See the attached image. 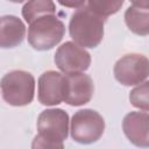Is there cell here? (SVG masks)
Masks as SVG:
<instances>
[{
  "label": "cell",
  "instance_id": "obj_1",
  "mask_svg": "<svg viewBox=\"0 0 149 149\" xmlns=\"http://www.w3.org/2000/svg\"><path fill=\"white\" fill-rule=\"evenodd\" d=\"M106 19L92 12L86 5L76 9L69 21V33L78 45L97 48L104 38V26Z\"/></svg>",
  "mask_w": 149,
  "mask_h": 149
},
{
  "label": "cell",
  "instance_id": "obj_2",
  "mask_svg": "<svg viewBox=\"0 0 149 149\" xmlns=\"http://www.w3.org/2000/svg\"><path fill=\"white\" fill-rule=\"evenodd\" d=\"M65 35V24L56 14L37 17L28 28V43L38 51L50 50L56 47Z\"/></svg>",
  "mask_w": 149,
  "mask_h": 149
},
{
  "label": "cell",
  "instance_id": "obj_3",
  "mask_svg": "<svg viewBox=\"0 0 149 149\" xmlns=\"http://www.w3.org/2000/svg\"><path fill=\"white\" fill-rule=\"evenodd\" d=\"M2 99L10 106L29 105L35 95V78L24 70H13L1 78Z\"/></svg>",
  "mask_w": 149,
  "mask_h": 149
},
{
  "label": "cell",
  "instance_id": "obj_4",
  "mask_svg": "<svg viewBox=\"0 0 149 149\" xmlns=\"http://www.w3.org/2000/svg\"><path fill=\"white\" fill-rule=\"evenodd\" d=\"M71 137L80 144H92L100 140L105 132V120L94 109L77 111L71 119Z\"/></svg>",
  "mask_w": 149,
  "mask_h": 149
},
{
  "label": "cell",
  "instance_id": "obj_5",
  "mask_svg": "<svg viewBox=\"0 0 149 149\" xmlns=\"http://www.w3.org/2000/svg\"><path fill=\"white\" fill-rule=\"evenodd\" d=\"M113 73L123 86L139 85L149 77V58L141 54H127L115 62Z\"/></svg>",
  "mask_w": 149,
  "mask_h": 149
},
{
  "label": "cell",
  "instance_id": "obj_6",
  "mask_svg": "<svg viewBox=\"0 0 149 149\" xmlns=\"http://www.w3.org/2000/svg\"><path fill=\"white\" fill-rule=\"evenodd\" d=\"M91 61L90 52L73 41H68L59 45L54 56L56 66L64 74L86 71L91 65Z\"/></svg>",
  "mask_w": 149,
  "mask_h": 149
},
{
  "label": "cell",
  "instance_id": "obj_7",
  "mask_svg": "<svg viewBox=\"0 0 149 149\" xmlns=\"http://www.w3.org/2000/svg\"><path fill=\"white\" fill-rule=\"evenodd\" d=\"M69 114L62 108H48L37 118V130L47 137L63 141L69 135Z\"/></svg>",
  "mask_w": 149,
  "mask_h": 149
},
{
  "label": "cell",
  "instance_id": "obj_8",
  "mask_svg": "<svg viewBox=\"0 0 149 149\" xmlns=\"http://www.w3.org/2000/svg\"><path fill=\"white\" fill-rule=\"evenodd\" d=\"M65 76L49 70L43 72L37 81V99L44 106H56L64 101Z\"/></svg>",
  "mask_w": 149,
  "mask_h": 149
},
{
  "label": "cell",
  "instance_id": "obj_9",
  "mask_svg": "<svg viewBox=\"0 0 149 149\" xmlns=\"http://www.w3.org/2000/svg\"><path fill=\"white\" fill-rule=\"evenodd\" d=\"M65 76L64 102L70 106H83L91 101L94 93L92 78L84 73H70Z\"/></svg>",
  "mask_w": 149,
  "mask_h": 149
},
{
  "label": "cell",
  "instance_id": "obj_10",
  "mask_svg": "<svg viewBox=\"0 0 149 149\" xmlns=\"http://www.w3.org/2000/svg\"><path fill=\"white\" fill-rule=\"evenodd\" d=\"M122 130L135 147L149 148V113L129 112L122 120Z\"/></svg>",
  "mask_w": 149,
  "mask_h": 149
},
{
  "label": "cell",
  "instance_id": "obj_11",
  "mask_svg": "<svg viewBox=\"0 0 149 149\" xmlns=\"http://www.w3.org/2000/svg\"><path fill=\"white\" fill-rule=\"evenodd\" d=\"M26 37V26L15 15H3L0 19V45L2 49L19 47Z\"/></svg>",
  "mask_w": 149,
  "mask_h": 149
},
{
  "label": "cell",
  "instance_id": "obj_12",
  "mask_svg": "<svg viewBox=\"0 0 149 149\" xmlns=\"http://www.w3.org/2000/svg\"><path fill=\"white\" fill-rule=\"evenodd\" d=\"M123 17L126 26L132 33L140 36L149 35V8L130 3L126 9Z\"/></svg>",
  "mask_w": 149,
  "mask_h": 149
},
{
  "label": "cell",
  "instance_id": "obj_13",
  "mask_svg": "<svg viewBox=\"0 0 149 149\" xmlns=\"http://www.w3.org/2000/svg\"><path fill=\"white\" fill-rule=\"evenodd\" d=\"M47 14H56V5L50 0L28 1L22 7V16L27 23H31L40 16Z\"/></svg>",
  "mask_w": 149,
  "mask_h": 149
},
{
  "label": "cell",
  "instance_id": "obj_14",
  "mask_svg": "<svg viewBox=\"0 0 149 149\" xmlns=\"http://www.w3.org/2000/svg\"><path fill=\"white\" fill-rule=\"evenodd\" d=\"M130 104L142 111H149V80L136 85L129 92Z\"/></svg>",
  "mask_w": 149,
  "mask_h": 149
},
{
  "label": "cell",
  "instance_id": "obj_15",
  "mask_svg": "<svg viewBox=\"0 0 149 149\" xmlns=\"http://www.w3.org/2000/svg\"><path fill=\"white\" fill-rule=\"evenodd\" d=\"M122 5H123L122 0H116V1H112V0H109V1H95V0H92V1L86 2V6L92 12H94L95 14H98L105 19L109 15L118 13L120 10V8L122 7Z\"/></svg>",
  "mask_w": 149,
  "mask_h": 149
},
{
  "label": "cell",
  "instance_id": "obj_16",
  "mask_svg": "<svg viewBox=\"0 0 149 149\" xmlns=\"http://www.w3.org/2000/svg\"><path fill=\"white\" fill-rule=\"evenodd\" d=\"M31 149H64V143L63 141L37 134L31 142Z\"/></svg>",
  "mask_w": 149,
  "mask_h": 149
},
{
  "label": "cell",
  "instance_id": "obj_17",
  "mask_svg": "<svg viewBox=\"0 0 149 149\" xmlns=\"http://www.w3.org/2000/svg\"><path fill=\"white\" fill-rule=\"evenodd\" d=\"M59 5L65 6V7H72V8L78 9V8L83 7V6H85L86 2L85 1H78V2H63V1H59Z\"/></svg>",
  "mask_w": 149,
  "mask_h": 149
},
{
  "label": "cell",
  "instance_id": "obj_18",
  "mask_svg": "<svg viewBox=\"0 0 149 149\" xmlns=\"http://www.w3.org/2000/svg\"><path fill=\"white\" fill-rule=\"evenodd\" d=\"M130 3L139 6V7H144V8H149V1H132Z\"/></svg>",
  "mask_w": 149,
  "mask_h": 149
}]
</instances>
